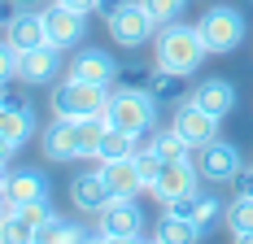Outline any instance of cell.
Masks as SVG:
<instances>
[{"label": "cell", "instance_id": "cell-1", "mask_svg": "<svg viewBox=\"0 0 253 244\" xmlns=\"http://www.w3.org/2000/svg\"><path fill=\"white\" fill-rule=\"evenodd\" d=\"M205 40L197 26H183V22H166L157 26V35H153V61H157V70H170L179 79H188V74L201 70L205 61Z\"/></svg>", "mask_w": 253, "mask_h": 244}, {"label": "cell", "instance_id": "cell-2", "mask_svg": "<svg viewBox=\"0 0 253 244\" xmlns=\"http://www.w3.org/2000/svg\"><path fill=\"white\" fill-rule=\"evenodd\" d=\"M153 92L149 87H118L109 92V126L118 131H131V135H149L153 122H157V105H153Z\"/></svg>", "mask_w": 253, "mask_h": 244}, {"label": "cell", "instance_id": "cell-3", "mask_svg": "<svg viewBox=\"0 0 253 244\" xmlns=\"http://www.w3.org/2000/svg\"><path fill=\"white\" fill-rule=\"evenodd\" d=\"M48 100H52V114L57 118H96V114L109 109V87L83 83V79H70L66 74V83H57Z\"/></svg>", "mask_w": 253, "mask_h": 244}, {"label": "cell", "instance_id": "cell-4", "mask_svg": "<svg viewBox=\"0 0 253 244\" xmlns=\"http://www.w3.org/2000/svg\"><path fill=\"white\" fill-rule=\"evenodd\" d=\"M144 214L135 205V196H109L101 214H96V240H114V244H131L144 240Z\"/></svg>", "mask_w": 253, "mask_h": 244}, {"label": "cell", "instance_id": "cell-5", "mask_svg": "<svg viewBox=\"0 0 253 244\" xmlns=\"http://www.w3.org/2000/svg\"><path fill=\"white\" fill-rule=\"evenodd\" d=\"M197 31H201V40H205L210 52H236L240 40H245V18H240V9H231V4H214V9L201 13Z\"/></svg>", "mask_w": 253, "mask_h": 244}, {"label": "cell", "instance_id": "cell-6", "mask_svg": "<svg viewBox=\"0 0 253 244\" xmlns=\"http://www.w3.org/2000/svg\"><path fill=\"white\" fill-rule=\"evenodd\" d=\"M109 35H114L118 48H140V44H149L157 35V22L140 0H126V4H118L109 13Z\"/></svg>", "mask_w": 253, "mask_h": 244}, {"label": "cell", "instance_id": "cell-7", "mask_svg": "<svg viewBox=\"0 0 253 244\" xmlns=\"http://www.w3.org/2000/svg\"><path fill=\"white\" fill-rule=\"evenodd\" d=\"M192 162H197L201 179H210V183H236V174L245 170L240 166V148L227 144V140H210V144L192 148Z\"/></svg>", "mask_w": 253, "mask_h": 244}, {"label": "cell", "instance_id": "cell-8", "mask_svg": "<svg viewBox=\"0 0 253 244\" xmlns=\"http://www.w3.org/2000/svg\"><path fill=\"white\" fill-rule=\"evenodd\" d=\"M52 218L48 201H26V205H18L13 214H4L0 218V240L4 244H26L40 236V227Z\"/></svg>", "mask_w": 253, "mask_h": 244}, {"label": "cell", "instance_id": "cell-9", "mask_svg": "<svg viewBox=\"0 0 253 244\" xmlns=\"http://www.w3.org/2000/svg\"><path fill=\"white\" fill-rule=\"evenodd\" d=\"M26 201H48V179L40 170H4L0 188V214H13Z\"/></svg>", "mask_w": 253, "mask_h": 244}, {"label": "cell", "instance_id": "cell-10", "mask_svg": "<svg viewBox=\"0 0 253 244\" xmlns=\"http://www.w3.org/2000/svg\"><path fill=\"white\" fill-rule=\"evenodd\" d=\"M4 44H13L18 52L44 48V44H48V31H44V13H35L31 4L13 9V13H9V22H4Z\"/></svg>", "mask_w": 253, "mask_h": 244}, {"label": "cell", "instance_id": "cell-11", "mask_svg": "<svg viewBox=\"0 0 253 244\" xmlns=\"http://www.w3.org/2000/svg\"><path fill=\"white\" fill-rule=\"evenodd\" d=\"M83 18L87 13H79L70 4H61V0H52L48 9H44V31H48V44L52 48H75L79 40H83Z\"/></svg>", "mask_w": 253, "mask_h": 244}, {"label": "cell", "instance_id": "cell-12", "mask_svg": "<svg viewBox=\"0 0 253 244\" xmlns=\"http://www.w3.org/2000/svg\"><path fill=\"white\" fill-rule=\"evenodd\" d=\"M31 131H35V109L22 105V100H4V109H0V148H4V157H13L31 140Z\"/></svg>", "mask_w": 253, "mask_h": 244}, {"label": "cell", "instance_id": "cell-13", "mask_svg": "<svg viewBox=\"0 0 253 244\" xmlns=\"http://www.w3.org/2000/svg\"><path fill=\"white\" fill-rule=\"evenodd\" d=\"M170 126H175V131H179L192 148L218 140V118H214V114H205L197 100H183V105L175 109V118H170Z\"/></svg>", "mask_w": 253, "mask_h": 244}, {"label": "cell", "instance_id": "cell-14", "mask_svg": "<svg viewBox=\"0 0 253 244\" xmlns=\"http://www.w3.org/2000/svg\"><path fill=\"white\" fill-rule=\"evenodd\" d=\"M197 179H201L197 162H192V157H175V162H166V170H162V179H157L153 196H157L162 205H170V201H179V196L197 192Z\"/></svg>", "mask_w": 253, "mask_h": 244}, {"label": "cell", "instance_id": "cell-15", "mask_svg": "<svg viewBox=\"0 0 253 244\" xmlns=\"http://www.w3.org/2000/svg\"><path fill=\"white\" fill-rule=\"evenodd\" d=\"M40 148H44V157L48 162H75L79 157V135H75V118H57L52 114V122L40 131Z\"/></svg>", "mask_w": 253, "mask_h": 244}, {"label": "cell", "instance_id": "cell-16", "mask_svg": "<svg viewBox=\"0 0 253 244\" xmlns=\"http://www.w3.org/2000/svg\"><path fill=\"white\" fill-rule=\"evenodd\" d=\"M109 183H105L101 170H83L75 174V183H70V201H75L79 214H101L105 205H109Z\"/></svg>", "mask_w": 253, "mask_h": 244}, {"label": "cell", "instance_id": "cell-17", "mask_svg": "<svg viewBox=\"0 0 253 244\" xmlns=\"http://www.w3.org/2000/svg\"><path fill=\"white\" fill-rule=\"evenodd\" d=\"M57 70H61V48L44 44V48H31V52H22L18 79H22L26 87H35V83H52V79H57Z\"/></svg>", "mask_w": 253, "mask_h": 244}, {"label": "cell", "instance_id": "cell-18", "mask_svg": "<svg viewBox=\"0 0 253 244\" xmlns=\"http://www.w3.org/2000/svg\"><path fill=\"white\" fill-rule=\"evenodd\" d=\"M114 74H118V61H114L109 52H101V48H83L75 61H70V79H83V83H101V87H109Z\"/></svg>", "mask_w": 253, "mask_h": 244}, {"label": "cell", "instance_id": "cell-19", "mask_svg": "<svg viewBox=\"0 0 253 244\" xmlns=\"http://www.w3.org/2000/svg\"><path fill=\"white\" fill-rule=\"evenodd\" d=\"M188 100H197L205 114H214V118L223 122L231 109H236V87H231L227 79H205V83L192 87V96H188Z\"/></svg>", "mask_w": 253, "mask_h": 244}, {"label": "cell", "instance_id": "cell-20", "mask_svg": "<svg viewBox=\"0 0 253 244\" xmlns=\"http://www.w3.org/2000/svg\"><path fill=\"white\" fill-rule=\"evenodd\" d=\"M101 174H105V183H109V192H114V196H140V192H144V179H140L135 157L101 162Z\"/></svg>", "mask_w": 253, "mask_h": 244}, {"label": "cell", "instance_id": "cell-21", "mask_svg": "<svg viewBox=\"0 0 253 244\" xmlns=\"http://www.w3.org/2000/svg\"><path fill=\"white\" fill-rule=\"evenodd\" d=\"M166 209H170V214H179V218H188V222H197L201 231H205L214 218H218V214H223V209H218V201H214V196H201V192L179 196V201H170Z\"/></svg>", "mask_w": 253, "mask_h": 244}, {"label": "cell", "instance_id": "cell-22", "mask_svg": "<svg viewBox=\"0 0 253 244\" xmlns=\"http://www.w3.org/2000/svg\"><path fill=\"white\" fill-rule=\"evenodd\" d=\"M153 240H157V244H192V240H201V227H197V222H188V218H179V214H170V209H166V218L157 222Z\"/></svg>", "mask_w": 253, "mask_h": 244}, {"label": "cell", "instance_id": "cell-23", "mask_svg": "<svg viewBox=\"0 0 253 244\" xmlns=\"http://www.w3.org/2000/svg\"><path fill=\"white\" fill-rule=\"evenodd\" d=\"M227 231H231V240H240V244H253V196H236L227 205Z\"/></svg>", "mask_w": 253, "mask_h": 244}, {"label": "cell", "instance_id": "cell-24", "mask_svg": "<svg viewBox=\"0 0 253 244\" xmlns=\"http://www.w3.org/2000/svg\"><path fill=\"white\" fill-rule=\"evenodd\" d=\"M40 244H79V240H96V236H87L83 227H75V222H61V218H48L44 227H40V236H35Z\"/></svg>", "mask_w": 253, "mask_h": 244}, {"label": "cell", "instance_id": "cell-25", "mask_svg": "<svg viewBox=\"0 0 253 244\" xmlns=\"http://www.w3.org/2000/svg\"><path fill=\"white\" fill-rule=\"evenodd\" d=\"M140 135H131V131H118V126H109V135H105L101 144V157L96 162H118V157H135L140 153V144H135Z\"/></svg>", "mask_w": 253, "mask_h": 244}, {"label": "cell", "instance_id": "cell-26", "mask_svg": "<svg viewBox=\"0 0 253 244\" xmlns=\"http://www.w3.org/2000/svg\"><path fill=\"white\" fill-rule=\"evenodd\" d=\"M149 144L157 148V153H162L166 162H175V157H192V144H188V140L179 135L175 126H166V131H153V135H149Z\"/></svg>", "mask_w": 253, "mask_h": 244}, {"label": "cell", "instance_id": "cell-27", "mask_svg": "<svg viewBox=\"0 0 253 244\" xmlns=\"http://www.w3.org/2000/svg\"><path fill=\"white\" fill-rule=\"evenodd\" d=\"M135 166H140V179H144V192H153V188H157V179H162V170H166V157H162L153 144H140Z\"/></svg>", "mask_w": 253, "mask_h": 244}, {"label": "cell", "instance_id": "cell-28", "mask_svg": "<svg viewBox=\"0 0 253 244\" xmlns=\"http://www.w3.org/2000/svg\"><path fill=\"white\" fill-rule=\"evenodd\" d=\"M140 4L153 13V22H157V26L179 22V18H183V9H188V0H140Z\"/></svg>", "mask_w": 253, "mask_h": 244}, {"label": "cell", "instance_id": "cell-29", "mask_svg": "<svg viewBox=\"0 0 253 244\" xmlns=\"http://www.w3.org/2000/svg\"><path fill=\"white\" fill-rule=\"evenodd\" d=\"M236 196H253V166H245L236 174Z\"/></svg>", "mask_w": 253, "mask_h": 244}, {"label": "cell", "instance_id": "cell-30", "mask_svg": "<svg viewBox=\"0 0 253 244\" xmlns=\"http://www.w3.org/2000/svg\"><path fill=\"white\" fill-rule=\"evenodd\" d=\"M61 4H70L79 13H96V9H101V0H61Z\"/></svg>", "mask_w": 253, "mask_h": 244}, {"label": "cell", "instance_id": "cell-31", "mask_svg": "<svg viewBox=\"0 0 253 244\" xmlns=\"http://www.w3.org/2000/svg\"><path fill=\"white\" fill-rule=\"evenodd\" d=\"M18 4H35V0H18Z\"/></svg>", "mask_w": 253, "mask_h": 244}]
</instances>
